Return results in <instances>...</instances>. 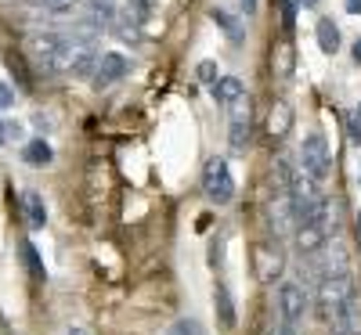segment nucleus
I'll use <instances>...</instances> for the list:
<instances>
[{
	"mask_svg": "<svg viewBox=\"0 0 361 335\" xmlns=\"http://www.w3.org/2000/svg\"><path fill=\"white\" fill-rule=\"evenodd\" d=\"M69 335H90L87 328H69Z\"/></svg>",
	"mask_w": 361,
	"mask_h": 335,
	"instance_id": "72a5a7b5",
	"label": "nucleus"
},
{
	"mask_svg": "<svg viewBox=\"0 0 361 335\" xmlns=\"http://www.w3.org/2000/svg\"><path fill=\"white\" fill-rule=\"evenodd\" d=\"M195 72H199V80H202V83L214 87V80H217V65H214V62H199V69H195Z\"/></svg>",
	"mask_w": 361,
	"mask_h": 335,
	"instance_id": "a878e982",
	"label": "nucleus"
},
{
	"mask_svg": "<svg viewBox=\"0 0 361 335\" xmlns=\"http://www.w3.org/2000/svg\"><path fill=\"white\" fill-rule=\"evenodd\" d=\"M166 335H206L202 331V324L195 321V317H180V321H173L170 324V331Z\"/></svg>",
	"mask_w": 361,
	"mask_h": 335,
	"instance_id": "5701e85b",
	"label": "nucleus"
},
{
	"mask_svg": "<svg viewBox=\"0 0 361 335\" xmlns=\"http://www.w3.org/2000/svg\"><path fill=\"white\" fill-rule=\"evenodd\" d=\"M22 209H25V220H29V227H33V231H40L47 224V209H44V198L37 191H25L22 195Z\"/></svg>",
	"mask_w": 361,
	"mask_h": 335,
	"instance_id": "2eb2a0df",
	"label": "nucleus"
},
{
	"mask_svg": "<svg viewBox=\"0 0 361 335\" xmlns=\"http://www.w3.org/2000/svg\"><path fill=\"white\" fill-rule=\"evenodd\" d=\"M73 47H76V40L58 37V33H37V37H29V58H33V65L44 69V72H51V76L69 72Z\"/></svg>",
	"mask_w": 361,
	"mask_h": 335,
	"instance_id": "f257e3e1",
	"label": "nucleus"
},
{
	"mask_svg": "<svg viewBox=\"0 0 361 335\" xmlns=\"http://www.w3.org/2000/svg\"><path fill=\"white\" fill-rule=\"evenodd\" d=\"M202 191H206L209 202H217V206H224V202L235 198V177H231V170H228L224 159L214 156V159L202 166Z\"/></svg>",
	"mask_w": 361,
	"mask_h": 335,
	"instance_id": "f03ea898",
	"label": "nucleus"
},
{
	"mask_svg": "<svg viewBox=\"0 0 361 335\" xmlns=\"http://www.w3.org/2000/svg\"><path fill=\"white\" fill-rule=\"evenodd\" d=\"M22 260H25L29 274H33L37 282H44V278H47V270H44V263H40V253H37L33 241H22Z\"/></svg>",
	"mask_w": 361,
	"mask_h": 335,
	"instance_id": "aec40b11",
	"label": "nucleus"
},
{
	"mask_svg": "<svg viewBox=\"0 0 361 335\" xmlns=\"http://www.w3.org/2000/svg\"><path fill=\"white\" fill-rule=\"evenodd\" d=\"M354 292V282H350V274H329V278L318 282V307L325 314V321L336 314V307Z\"/></svg>",
	"mask_w": 361,
	"mask_h": 335,
	"instance_id": "39448f33",
	"label": "nucleus"
},
{
	"mask_svg": "<svg viewBox=\"0 0 361 335\" xmlns=\"http://www.w3.org/2000/svg\"><path fill=\"white\" fill-rule=\"evenodd\" d=\"M127 15H134L137 22H145L152 15V0H127Z\"/></svg>",
	"mask_w": 361,
	"mask_h": 335,
	"instance_id": "b1692460",
	"label": "nucleus"
},
{
	"mask_svg": "<svg viewBox=\"0 0 361 335\" xmlns=\"http://www.w3.org/2000/svg\"><path fill=\"white\" fill-rule=\"evenodd\" d=\"M304 4H314V0H304Z\"/></svg>",
	"mask_w": 361,
	"mask_h": 335,
	"instance_id": "e433bc0d",
	"label": "nucleus"
},
{
	"mask_svg": "<svg viewBox=\"0 0 361 335\" xmlns=\"http://www.w3.org/2000/svg\"><path fill=\"white\" fill-rule=\"evenodd\" d=\"M40 8H47V11H69L73 4H80V0H37Z\"/></svg>",
	"mask_w": 361,
	"mask_h": 335,
	"instance_id": "bb28decb",
	"label": "nucleus"
},
{
	"mask_svg": "<svg viewBox=\"0 0 361 335\" xmlns=\"http://www.w3.org/2000/svg\"><path fill=\"white\" fill-rule=\"evenodd\" d=\"M243 94H246L243 80H235V76H217V80H214V98H217L221 105H231L235 98H243Z\"/></svg>",
	"mask_w": 361,
	"mask_h": 335,
	"instance_id": "dca6fc26",
	"label": "nucleus"
},
{
	"mask_svg": "<svg viewBox=\"0 0 361 335\" xmlns=\"http://www.w3.org/2000/svg\"><path fill=\"white\" fill-rule=\"evenodd\" d=\"M282 267H286V260H282L279 249H271V246H260L257 249V278L260 282H275L279 274H282Z\"/></svg>",
	"mask_w": 361,
	"mask_h": 335,
	"instance_id": "9b49d317",
	"label": "nucleus"
},
{
	"mask_svg": "<svg viewBox=\"0 0 361 335\" xmlns=\"http://www.w3.org/2000/svg\"><path fill=\"white\" fill-rule=\"evenodd\" d=\"M214 22L224 29V33H228L231 40L243 37V25H238V18H235V15H228V11H221V8H217V11H214Z\"/></svg>",
	"mask_w": 361,
	"mask_h": 335,
	"instance_id": "4be33fe9",
	"label": "nucleus"
},
{
	"mask_svg": "<svg viewBox=\"0 0 361 335\" xmlns=\"http://www.w3.org/2000/svg\"><path fill=\"white\" fill-rule=\"evenodd\" d=\"M22 130H18V123H4V119H0V144H8L11 137H18Z\"/></svg>",
	"mask_w": 361,
	"mask_h": 335,
	"instance_id": "cd10ccee",
	"label": "nucleus"
},
{
	"mask_svg": "<svg viewBox=\"0 0 361 335\" xmlns=\"http://www.w3.org/2000/svg\"><path fill=\"white\" fill-rule=\"evenodd\" d=\"M80 4H83V18L98 22L102 29L112 25V18H116V0H80Z\"/></svg>",
	"mask_w": 361,
	"mask_h": 335,
	"instance_id": "f8f14e48",
	"label": "nucleus"
},
{
	"mask_svg": "<svg viewBox=\"0 0 361 335\" xmlns=\"http://www.w3.org/2000/svg\"><path fill=\"white\" fill-rule=\"evenodd\" d=\"M250 134H253V112H250V98L243 94L228 105V144H231V151H246Z\"/></svg>",
	"mask_w": 361,
	"mask_h": 335,
	"instance_id": "7ed1b4c3",
	"label": "nucleus"
},
{
	"mask_svg": "<svg viewBox=\"0 0 361 335\" xmlns=\"http://www.w3.org/2000/svg\"><path fill=\"white\" fill-rule=\"evenodd\" d=\"M347 130H350V141L361 144V123H357V119H350V127H347Z\"/></svg>",
	"mask_w": 361,
	"mask_h": 335,
	"instance_id": "c756f323",
	"label": "nucleus"
},
{
	"mask_svg": "<svg viewBox=\"0 0 361 335\" xmlns=\"http://www.w3.org/2000/svg\"><path fill=\"white\" fill-rule=\"evenodd\" d=\"M243 8H246V15H253L257 11V0H243Z\"/></svg>",
	"mask_w": 361,
	"mask_h": 335,
	"instance_id": "473e14b6",
	"label": "nucleus"
},
{
	"mask_svg": "<svg viewBox=\"0 0 361 335\" xmlns=\"http://www.w3.org/2000/svg\"><path fill=\"white\" fill-rule=\"evenodd\" d=\"M217 310H221V324L224 328H235V303H231V296H228L224 285H217Z\"/></svg>",
	"mask_w": 361,
	"mask_h": 335,
	"instance_id": "412c9836",
	"label": "nucleus"
},
{
	"mask_svg": "<svg viewBox=\"0 0 361 335\" xmlns=\"http://www.w3.org/2000/svg\"><path fill=\"white\" fill-rule=\"evenodd\" d=\"M329 274H347V253L340 246L325 249V267H322V278H329Z\"/></svg>",
	"mask_w": 361,
	"mask_h": 335,
	"instance_id": "6ab92c4d",
	"label": "nucleus"
},
{
	"mask_svg": "<svg viewBox=\"0 0 361 335\" xmlns=\"http://www.w3.org/2000/svg\"><path fill=\"white\" fill-rule=\"evenodd\" d=\"M279 307H282V321L300 324L304 321V310H307V292L300 289L296 282H286L282 292H279Z\"/></svg>",
	"mask_w": 361,
	"mask_h": 335,
	"instance_id": "6e6552de",
	"label": "nucleus"
},
{
	"mask_svg": "<svg viewBox=\"0 0 361 335\" xmlns=\"http://www.w3.org/2000/svg\"><path fill=\"white\" fill-rule=\"evenodd\" d=\"M357 238H361V213H357Z\"/></svg>",
	"mask_w": 361,
	"mask_h": 335,
	"instance_id": "f704fd0d",
	"label": "nucleus"
},
{
	"mask_svg": "<svg viewBox=\"0 0 361 335\" xmlns=\"http://www.w3.org/2000/svg\"><path fill=\"white\" fill-rule=\"evenodd\" d=\"M130 72V62L123 54H116V51H105V54H98V62H94V83L98 87H112L116 80H123Z\"/></svg>",
	"mask_w": 361,
	"mask_h": 335,
	"instance_id": "0eeeda50",
	"label": "nucleus"
},
{
	"mask_svg": "<svg viewBox=\"0 0 361 335\" xmlns=\"http://www.w3.org/2000/svg\"><path fill=\"white\" fill-rule=\"evenodd\" d=\"M300 173H307L311 180H325L329 166H333V156H329V141L322 134H307L304 148H300Z\"/></svg>",
	"mask_w": 361,
	"mask_h": 335,
	"instance_id": "20e7f679",
	"label": "nucleus"
},
{
	"mask_svg": "<svg viewBox=\"0 0 361 335\" xmlns=\"http://www.w3.org/2000/svg\"><path fill=\"white\" fill-rule=\"evenodd\" d=\"M22 156H25V163H29V166H47V163L54 159V151H51V144H47L44 137H33V141L25 144Z\"/></svg>",
	"mask_w": 361,
	"mask_h": 335,
	"instance_id": "a211bd4d",
	"label": "nucleus"
},
{
	"mask_svg": "<svg viewBox=\"0 0 361 335\" xmlns=\"http://www.w3.org/2000/svg\"><path fill=\"white\" fill-rule=\"evenodd\" d=\"M293 65H296L293 44H279L275 51H271V69H275V80H289L293 76Z\"/></svg>",
	"mask_w": 361,
	"mask_h": 335,
	"instance_id": "ddd939ff",
	"label": "nucleus"
},
{
	"mask_svg": "<svg viewBox=\"0 0 361 335\" xmlns=\"http://www.w3.org/2000/svg\"><path fill=\"white\" fill-rule=\"evenodd\" d=\"M354 62H357V65H361V37H357V40H354Z\"/></svg>",
	"mask_w": 361,
	"mask_h": 335,
	"instance_id": "2f4dec72",
	"label": "nucleus"
},
{
	"mask_svg": "<svg viewBox=\"0 0 361 335\" xmlns=\"http://www.w3.org/2000/svg\"><path fill=\"white\" fill-rule=\"evenodd\" d=\"M325 241H329V231H325L318 220H311V224H296V249L304 253V256L322 253V249H325Z\"/></svg>",
	"mask_w": 361,
	"mask_h": 335,
	"instance_id": "1a4fd4ad",
	"label": "nucleus"
},
{
	"mask_svg": "<svg viewBox=\"0 0 361 335\" xmlns=\"http://www.w3.org/2000/svg\"><path fill=\"white\" fill-rule=\"evenodd\" d=\"M289 130H293V108H289V101L279 98L275 105H271V112H267V134L275 141H282Z\"/></svg>",
	"mask_w": 361,
	"mask_h": 335,
	"instance_id": "9d476101",
	"label": "nucleus"
},
{
	"mask_svg": "<svg viewBox=\"0 0 361 335\" xmlns=\"http://www.w3.org/2000/svg\"><path fill=\"white\" fill-rule=\"evenodd\" d=\"M357 119H361V105H357Z\"/></svg>",
	"mask_w": 361,
	"mask_h": 335,
	"instance_id": "c9c22d12",
	"label": "nucleus"
},
{
	"mask_svg": "<svg viewBox=\"0 0 361 335\" xmlns=\"http://www.w3.org/2000/svg\"><path fill=\"white\" fill-rule=\"evenodd\" d=\"M109 29H112V33L123 40V44H137V40H141V22H137L134 15H127V11H123V15L116 11V18H112Z\"/></svg>",
	"mask_w": 361,
	"mask_h": 335,
	"instance_id": "4468645a",
	"label": "nucleus"
},
{
	"mask_svg": "<svg viewBox=\"0 0 361 335\" xmlns=\"http://www.w3.org/2000/svg\"><path fill=\"white\" fill-rule=\"evenodd\" d=\"M275 335H300V324H289V321H282Z\"/></svg>",
	"mask_w": 361,
	"mask_h": 335,
	"instance_id": "c85d7f7f",
	"label": "nucleus"
},
{
	"mask_svg": "<svg viewBox=\"0 0 361 335\" xmlns=\"http://www.w3.org/2000/svg\"><path fill=\"white\" fill-rule=\"evenodd\" d=\"M318 47L325 54H336L340 51V29L333 18H318Z\"/></svg>",
	"mask_w": 361,
	"mask_h": 335,
	"instance_id": "f3484780",
	"label": "nucleus"
},
{
	"mask_svg": "<svg viewBox=\"0 0 361 335\" xmlns=\"http://www.w3.org/2000/svg\"><path fill=\"white\" fill-rule=\"evenodd\" d=\"M329 328H333V335H361V299H357V292H350L336 307V314L329 317Z\"/></svg>",
	"mask_w": 361,
	"mask_h": 335,
	"instance_id": "423d86ee",
	"label": "nucleus"
},
{
	"mask_svg": "<svg viewBox=\"0 0 361 335\" xmlns=\"http://www.w3.org/2000/svg\"><path fill=\"white\" fill-rule=\"evenodd\" d=\"M347 11L350 15H361V0H347Z\"/></svg>",
	"mask_w": 361,
	"mask_h": 335,
	"instance_id": "7c9ffc66",
	"label": "nucleus"
},
{
	"mask_svg": "<svg viewBox=\"0 0 361 335\" xmlns=\"http://www.w3.org/2000/svg\"><path fill=\"white\" fill-rule=\"evenodd\" d=\"M279 4H282V29L289 33L293 22H296V0H279Z\"/></svg>",
	"mask_w": 361,
	"mask_h": 335,
	"instance_id": "393cba45",
	"label": "nucleus"
}]
</instances>
